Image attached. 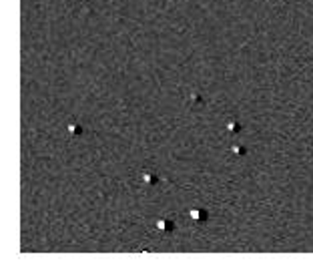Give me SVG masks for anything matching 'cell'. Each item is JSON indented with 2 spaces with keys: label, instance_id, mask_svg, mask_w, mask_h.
Returning a JSON list of instances; mask_svg holds the SVG:
<instances>
[{
  "label": "cell",
  "instance_id": "6da1fadb",
  "mask_svg": "<svg viewBox=\"0 0 313 273\" xmlns=\"http://www.w3.org/2000/svg\"><path fill=\"white\" fill-rule=\"evenodd\" d=\"M191 217L195 219V221L203 223L205 219H207V213H205V211H199V209H193V211H191Z\"/></svg>",
  "mask_w": 313,
  "mask_h": 273
},
{
  "label": "cell",
  "instance_id": "7a4b0ae2",
  "mask_svg": "<svg viewBox=\"0 0 313 273\" xmlns=\"http://www.w3.org/2000/svg\"><path fill=\"white\" fill-rule=\"evenodd\" d=\"M156 227H159L161 231H171V229H173V223H171V221H163V219H161V221L156 223Z\"/></svg>",
  "mask_w": 313,
  "mask_h": 273
},
{
  "label": "cell",
  "instance_id": "3957f363",
  "mask_svg": "<svg viewBox=\"0 0 313 273\" xmlns=\"http://www.w3.org/2000/svg\"><path fill=\"white\" fill-rule=\"evenodd\" d=\"M143 181L149 183V185H155V183H156V177H155V175H151V173H143Z\"/></svg>",
  "mask_w": 313,
  "mask_h": 273
},
{
  "label": "cell",
  "instance_id": "277c9868",
  "mask_svg": "<svg viewBox=\"0 0 313 273\" xmlns=\"http://www.w3.org/2000/svg\"><path fill=\"white\" fill-rule=\"evenodd\" d=\"M227 129H229V131H233V133H235V131H239V129H241V125H237L235 121H231L229 125H227Z\"/></svg>",
  "mask_w": 313,
  "mask_h": 273
},
{
  "label": "cell",
  "instance_id": "5b68a950",
  "mask_svg": "<svg viewBox=\"0 0 313 273\" xmlns=\"http://www.w3.org/2000/svg\"><path fill=\"white\" fill-rule=\"evenodd\" d=\"M70 133H72V135H80V133H83V129L76 127V125H70Z\"/></svg>",
  "mask_w": 313,
  "mask_h": 273
},
{
  "label": "cell",
  "instance_id": "8992f818",
  "mask_svg": "<svg viewBox=\"0 0 313 273\" xmlns=\"http://www.w3.org/2000/svg\"><path fill=\"white\" fill-rule=\"evenodd\" d=\"M233 153H239V155H243L245 149H243V147H233Z\"/></svg>",
  "mask_w": 313,
  "mask_h": 273
}]
</instances>
